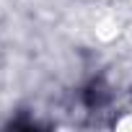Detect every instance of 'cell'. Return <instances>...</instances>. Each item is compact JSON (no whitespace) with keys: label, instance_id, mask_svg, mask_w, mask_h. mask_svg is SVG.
<instances>
[{"label":"cell","instance_id":"cell-1","mask_svg":"<svg viewBox=\"0 0 132 132\" xmlns=\"http://www.w3.org/2000/svg\"><path fill=\"white\" fill-rule=\"evenodd\" d=\"M104 98H106V96L101 93V86H96V83H93V86L86 91V104H88V106H98Z\"/></svg>","mask_w":132,"mask_h":132}]
</instances>
